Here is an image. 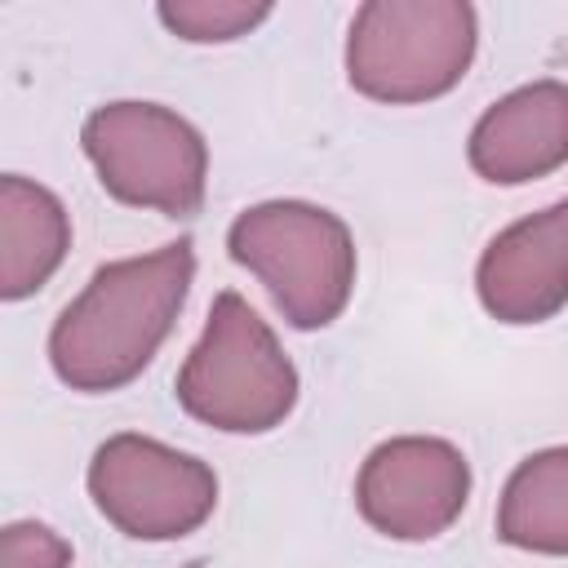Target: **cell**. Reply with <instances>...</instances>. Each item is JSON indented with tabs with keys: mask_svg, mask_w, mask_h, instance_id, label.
<instances>
[{
	"mask_svg": "<svg viewBox=\"0 0 568 568\" xmlns=\"http://www.w3.org/2000/svg\"><path fill=\"white\" fill-rule=\"evenodd\" d=\"M191 280V240L98 266L49 328V364L58 382L84 395H106L142 377L173 333Z\"/></svg>",
	"mask_w": 568,
	"mask_h": 568,
	"instance_id": "1",
	"label": "cell"
},
{
	"mask_svg": "<svg viewBox=\"0 0 568 568\" xmlns=\"http://www.w3.org/2000/svg\"><path fill=\"white\" fill-rule=\"evenodd\" d=\"M297 368L275 328L235 288H222L173 382L186 417L222 435H266L297 408Z\"/></svg>",
	"mask_w": 568,
	"mask_h": 568,
	"instance_id": "2",
	"label": "cell"
},
{
	"mask_svg": "<svg viewBox=\"0 0 568 568\" xmlns=\"http://www.w3.org/2000/svg\"><path fill=\"white\" fill-rule=\"evenodd\" d=\"M226 253L302 333L328 328L355 293L359 262L351 226L311 200H266L244 209L226 231Z\"/></svg>",
	"mask_w": 568,
	"mask_h": 568,
	"instance_id": "3",
	"label": "cell"
},
{
	"mask_svg": "<svg viewBox=\"0 0 568 568\" xmlns=\"http://www.w3.org/2000/svg\"><path fill=\"white\" fill-rule=\"evenodd\" d=\"M479 49V18L466 0H368L346 31V80L386 106H417L453 93Z\"/></svg>",
	"mask_w": 568,
	"mask_h": 568,
	"instance_id": "4",
	"label": "cell"
},
{
	"mask_svg": "<svg viewBox=\"0 0 568 568\" xmlns=\"http://www.w3.org/2000/svg\"><path fill=\"white\" fill-rule=\"evenodd\" d=\"M80 146L106 195L164 217H191L209 186L200 129L160 102H106L89 111Z\"/></svg>",
	"mask_w": 568,
	"mask_h": 568,
	"instance_id": "5",
	"label": "cell"
},
{
	"mask_svg": "<svg viewBox=\"0 0 568 568\" xmlns=\"http://www.w3.org/2000/svg\"><path fill=\"white\" fill-rule=\"evenodd\" d=\"M98 515L133 541H178L217 510V475L195 453L151 435H111L89 462Z\"/></svg>",
	"mask_w": 568,
	"mask_h": 568,
	"instance_id": "6",
	"label": "cell"
},
{
	"mask_svg": "<svg viewBox=\"0 0 568 568\" xmlns=\"http://www.w3.org/2000/svg\"><path fill=\"white\" fill-rule=\"evenodd\" d=\"M466 501L470 462L439 435L382 439L355 475V506L364 524L390 541H430L448 532Z\"/></svg>",
	"mask_w": 568,
	"mask_h": 568,
	"instance_id": "7",
	"label": "cell"
},
{
	"mask_svg": "<svg viewBox=\"0 0 568 568\" xmlns=\"http://www.w3.org/2000/svg\"><path fill=\"white\" fill-rule=\"evenodd\" d=\"M475 293L497 324H546L568 306V200L497 231L475 266Z\"/></svg>",
	"mask_w": 568,
	"mask_h": 568,
	"instance_id": "8",
	"label": "cell"
},
{
	"mask_svg": "<svg viewBox=\"0 0 568 568\" xmlns=\"http://www.w3.org/2000/svg\"><path fill=\"white\" fill-rule=\"evenodd\" d=\"M470 169L493 186H524L568 164V84L532 80L497 98L470 129Z\"/></svg>",
	"mask_w": 568,
	"mask_h": 568,
	"instance_id": "9",
	"label": "cell"
},
{
	"mask_svg": "<svg viewBox=\"0 0 568 568\" xmlns=\"http://www.w3.org/2000/svg\"><path fill=\"white\" fill-rule=\"evenodd\" d=\"M71 248V217L62 200L22 178H0V297L22 302L40 293Z\"/></svg>",
	"mask_w": 568,
	"mask_h": 568,
	"instance_id": "10",
	"label": "cell"
},
{
	"mask_svg": "<svg viewBox=\"0 0 568 568\" xmlns=\"http://www.w3.org/2000/svg\"><path fill=\"white\" fill-rule=\"evenodd\" d=\"M497 537L532 555H568V444L524 457L497 501Z\"/></svg>",
	"mask_w": 568,
	"mask_h": 568,
	"instance_id": "11",
	"label": "cell"
},
{
	"mask_svg": "<svg viewBox=\"0 0 568 568\" xmlns=\"http://www.w3.org/2000/svg\"><path fill=\"white\" fill-rule=\"evenodd\" d=\"M155 18L186 44H231L271 18L266 0H164Z\"/></svg>",
	"mask_w": 568,
	"mask_h": 568,
	"instance_id": "12",
	"label": "cell"
},
{
	"mask_svg": "<svg viewBox=\"0 0 568 568\" xmlns=\"http://www.w3.org/2000/svg\"><path fill=\"white\" fill-rule=\"evenodd\" d=\"M0 568H71V546L36 519H18L0 532Z\"/></svg>",
	"mask_w": 568,
	"mask_h": 568,
	"instance_id": "13",
	"label": "cell"
},
{
	"mask_svg": "<svg viewBox=\"0 0 568 568\" xmlns=\"http://www.w3.org/2000/svg\"><path fill=\"white\" fill-rule=\"evenodd\" d=\"M186 568H204V564H186Z\"/></svg>",
	"mask_w": 568,
	"mask_h": 568,
	"instance_id": "14",
	"label": "cell"
}]
</instances>
